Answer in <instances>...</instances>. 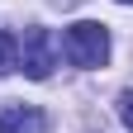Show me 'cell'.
<instances>
[{
	"label": "cell",
	"mask_w": 133,
	"mask_h": 133,
	"mask_svg": "<svg viewBox=\"0 0 133 133\" xmlns=\"http://www.w3.org/2000/svg\"><path fill=\"white\" fill-rule=\"evenodd\" d=\"M62 52H66V62H71V66L95 71V66L109 62V29L95 24V19L71 24V29H66V38H62Z\"/></svg>",
	"instance_id": "obj_1"
},
{
	"label": "cell",
	"mask_w": 133,
	"mask_h": 133,
	"mask_svg": "<svg viewBox=\"0 0 133 133\" xmlns=\"http://www.w3.org/2000/svg\"><path fill=\"white\" fill-rule=\"evenodd\" d=\"M52 66H57V43H52V33H48V29H24V38H19V71H24L29 81H48Z\"/></svg>",
	"instance_id": "obj_2"
},
{
	"label": "cell",
	"mask_w": 133,
	"mask_h": 133,
	"mask_svg": "<svg viewBox=\"0 0 133 133\" xmlns=\"http://www.w3.org/2000/svg\"><path fill=\"white\" fill-rule=\"evenodd\" d=\"M43 128V114L29 105H0V133H33Z\"/></svg>",
	"instance_id": "obj_3"
},
{
	"label": "cell",
	"mask_w": 133,
	"mask_h": 133,
	"mask_svg": "<svg viewBox=\"0 0 133 133\" xmlns=\"http://www.w3.org/2000/svg\"><path fill=\"white\" fill-rule=\"evenodd\" d=\"M10 71H19V38L0 29V76H10Z\"/></svg>",
	"instance_id": "obj_4"
},
{
	"label": "cell",
	"mask_w": 133,
	"mask_h": 133,
	"mask_svg": "<svg viewBox=\"0 0 133 133\" xmlns=\"http://www.w3.org/2000/svg\"><path fill=\"white\" fill-rule=\"evenodd\" d=\"M119 119H124V128L133 133V90H124V95H119Z\"/></svg>",
	"instance_id": "obj_5"
},
{
	"label": "cell",
	"mask_w": 133,
	"mask_h": 133,
	"mask_svg": "<svg viewBox=\"0 0 133 133\" xmlns=\"http://www.w3.org/2000/svg\"><path fill=\"white\" fill-rule=\"evenodd\" d=\"M119 5H133V0H119Z\"/></svg>",
	"instance_id": "obj_6"
}]
</instances>
